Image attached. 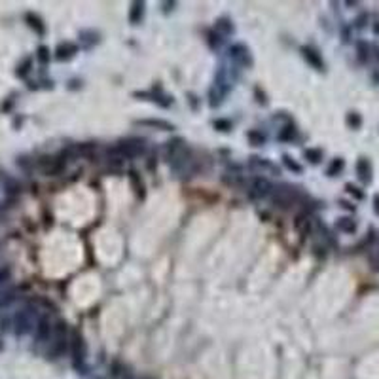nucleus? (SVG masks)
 <instances>
[{"label": "nucleus", "instance_id": "nucleus-1", "mask_svg": "<svg viewBox=\"0 0 379 379\" xmlns=\"http://www.w3.org/2000/svg\"><path fill=\"white\" fill-rule=\"evenodd\" d=\"M301 192L298 188H292V186H279V188H273V203L277 207H283V209H288L296 205L298 201H301Z\"/></svg>", "mask_w": 379, "mask_h": 379}, {"label": "nucleus", "instance_id": "nucleus-2", "mask_svg": "<svg viewBox=\"0 0 379 379\" xmlns=\"http://www.w3.org/2000/svg\"><path fill=\"white\" fill-rule=\"evenodd\" d=\"M36 324H38V321L35 319V315H32V311H30V309L19 311V313L15 315V319H14L15 334H17V336H23V334L30 332L32 328H36Z\"/></svg>", "mask_w": 379, "mask_h": 379}, {"label": "nucleus", "instance_id": "nucleus-3", "mask_svg": "<svg viewBox=\"0 0 379 379\" xmlns=\"http://www.w3.org/2000/svg\"><path fill=\"white\" fill-rule=\"evenodd\" d=\"M269 193H273V186H271V182H269L267 179L258 177V179L251 180V186H249V195H251L252 199H265Z\"/></svg>", "mask_w": 379, "mask_h": 379}, {"label": "nucleus", "instance_id": "nucleus-4", "mask_svg": "<svg viewBox=\"0 0 379 379\" xmlns=\"http://www.w3.org/2000/svg\"><path fill=\"white\" fill-rule=\"evenodd\" d=\"M116 150L122 154L123 158H135V156H141L144 152V143L143 141H136V139H131V141H122V143L116 144Z\"/></svg>", "mask_w": 379, "mask_h": 379}, {"label": "nucleus", "instance_id": "nucleus-5", "mask_svg": "<svg viewBox=\"0 0 379 379\" xmlns=\"http://www.w3.org/2000/svg\"><path fill=\"white\" fill-rule=\"evenodd\" d=\"M53 324L48 317H40L38 319V324H36V341L38 343H46L50 341L51 336H53Z\"/></svg>", "mask_w": 379, "mask_h": 379}, {"label": "nucleus", "instance_id": "nucleus-6", "mask_svg": "<svg viewBox=\"0 0 379 379\" xmlns=\"http://www.w3.org/2000/svg\"><path fill=\"white\" fill-rule=\"evenodd\" d=\"M71 349H72V357H74V362L76 364H80V362H84V358H86V343H84V339H82V336H80L78 332H74L71 337Z\"/></svg>", "mask_w": 379, "mask_h": 379}, {"label": "nucleus", "instance_id": "nucleus-7", "mask_svg": "<svg viewBox=\"0 0 379 379\" xmlns=\"http://www.w3.org/2000/svg\"><path fill=\"white\" fill-rule=\"evenodd\" d=\"M357 177L362 184H370L372 182V165L366 158H360L357 161Z\"/></svg>", "mask_w": 379, "mask_h": 379}, {"label": "nucleus", "instance_id": "nucleus-8", "mask_svg": "<svg viewBox=\"0 0 379 379\" xmlns=\"http://www.w3.org/2000/svg\"><path fill=\"white\" fill-rule=\"evenodd\" d=\"M184 150H186V144H184L182 139H173V141H169L167 146H165V154H167L169 161H171L173 158H177L179 154H182Z\"/></svg>", "mask_w": 379, "mask_h": 379}, {"label": "nucleus", "instance_id": "nucleus-9", "mask_svg": "<svg viewBox=\"0 0 379 379\" xmlns=\"http://www.w3.org/2000/svg\"><path fill=\"white\" fill-rule=\"evenodd\" d=\"M229 55H231V59H235L237 63L241 64H251V55H249V50L245 48V46H241V44H237V46H231V50H229Z\"/></svg>", "mask_w": 379, "mask_h": 379}, {"label": "nucleus", "instance_id": "nucleus-10", "mask_svg": "<svg viewBox=\"0 0 379 379\" xmlns=\"http://www.w3.org/2000/svg\"><path fill=\"white\" fill-rule=\"evenodd\" d=\"M301 53H303L305 61H307L311 66H315L317 71H322V68H324V63H322L321 55H319L313 48H301Z\"/></svg>", "mask_w": 379, "mask_h": 379}, {"label": "nucleus", "instance_id": "nucleus-11", "mask_svg": "<svg viewBox=\"0 0 379 379\" xmlns=\"http://www.w3.org/2000/svg\"><path fill=\"white\" fill-rule=\"evenodd\" d=\"M110 375H112V379H135L133 377V372L123 362H114Z\"/></svg>", "mask_w": 379, "mask_h": 379}, {"label": "nucleus", "instance_id": "nucleus-12", "mask_svg": "<svg viewBox=\"0 0 379 379\" xmlns=\"http://www.w3.org/2000/svg\"><path fill=\"white\" fill-rule=\"evenodd\" d=\"M251 165L254 169L262 173H273V175H279V169L271 163V161H265V159H260V158H252Z\"/></svg>", "mask_w": 379, "mask_h": 379}, {"label": "nucleus", "instance_id": "nucleus-13", "mask_svg": "<svg viewBox=\"0 0 379 379\" xmlns=\"http://www.w3.org/2000/svg\"><path fill=\"white\" fill-rule=\"evenodd\" d=\"M76 51H78V48H76L74 44H71V42L61 44V46L57 48V55H55V57H57L59 61H66V59H71Z\"/></svg>", "mask_w": 379, "mask_h": 379}, {"label": "nucleus", "instance_id": "nucleus-14", "mask_svg": "<svg viewBox=\"0 0 379 379\" xmlns=\"http://www.w3.org/2000/svg\"><path fill=\"white\" fill-rule=\"evenodd\" d=\"M136 125H144V127H156L161 129V131H173V125L169 122H163V120H139Z\"/></svg>", "mask_w": 379, "mask_h": 379}, {"label": "nucleus", "instance_id": "nucleus-15", "mask_svg": "<svg viewBox=\"0 0 379 379\" xmlns=\"http://www.w3.org/2000/svg\"><path fill=\"white\" fill-rule=\"evenodd\" d=\"M296 228L300 229L303 235H309V233L315 229V222L311 220L309 216H300V218L296 220Z\"/></svg>", "mask_w": 379, "mask_h": 379}, {"label": "nucleus", "instance_id": "nucleus-16", "mask_svg": "<svg viewBox=\"0 0 379 379\" xmlns=\"http://www.w3.org/2000/svg\"><path fill=\"white\" fill-rule=\"evenodd\" d=\"M336 228L339 229V231H343V233H355L357 231V222L353 220V218H339L336 224Z\"/></svg>", "mask_w": 379, "mask_h": 379}, {"label": "nucleus", "instance_id": "nucleus-17", "mask_svg": "<svg viewBox=\"0 0 379 379\" xmlns=\"http://www.w3.org/2000/svg\"><path fill=\"white\" fill-rule=\"evenodd\" d=\"M343 169H345V161L341 158H336V159H332V163L328 165L326 175H328V177H337Z\"/></svg>", "mask_w": 379, "mask_h": 379}, {"label": "nucleus", "instance_id": "nucleus-18", "mask_svg": "<svg viewBox=\"0 0 379 379\" xmlns=\"http://www.w3.org/2000/svg\"><path fill=\"white\" fill-rule=\"evenodd\" d=\"M144 4L143 2H135L133 4V8H131V14H129V21L133 23V25H136V23H141V19H143V10Z\"/></svg>", "mask_w": 379, "mask_h": 379}, {"label": "nucleus", "instance_id": "nucleus-19", "mask_svg": "<svg viewBox=\"0 0 379 379\" xmlns=\"http://www.w3.org/2000/svg\"><path fill=\"white\" fill-rule=\"evenodd\" d=\"M357 53H358V61H360V63H368L370 53H372V48H370L366 42H358L357 44Z\"/></svg>", "mask_w": 379, "mask_h": 379}, {"label": "nucleus", "instance_id": "nucleus-20", "mask_svg": "<svg viewBox=\"0 0 379 379\" xmlns=\"http://www.w3.org/2000/svg\"><path fill=\"white\" fill-rule=\"evenodd\" d=\"M215 29H216V32H220V35L228 36V35H231L233 27H231V23H229L228 19H218V21H216Z\"/></svg>", "mask_w": 379, "mask_h": 379}, {"label": "nucleus", "instance_id": "nucleus-21", "mask_svg": "<svg viewBox=\"0 0 379 379\" xmlns=\"http://www.w3.org/2000/svg\"><path fill=\"white\" fill-rule=\"evenodd\" d=\"M129 180H131V184H133V188H135V192L139 193L141 197H143V195H144V192H143L144 186H143V182H141V179L136 177V173H135V171L129 173Z\"/></svg>", "mask_w": 379, "mask_h": 379}, {"label": "nucleus", "instance_id": "nucleus-22", "mask_svg": "<svg viewBox=\"0 0 379 379\" xmlns=\"http://www.w3.org/2000/svg\"><path fill=\"white\" fill-rule=\"evenodd\" d=\"M347 125L353 129L360 127V125H362V118H360V114H357V112H349V114H347Z\"/></svg>", "mask_w": 379, "mask_h": 379}, {"label": "nucleus", "instance_id": "nucleus-23", "mask_svg": "<svg viewBox=\"0 0 379 379\" xmlns=\"http://www.w3.org/2000/svg\"><path fill=\"white\" fill-rule=\"evenodd\" d=\"M27 21H29V25L32 27V29H36V32H38V35H44V25H42V21L36 17V15L29 14V15H27Z\"/></svg>", "mask_w": 379, "mask_h": 379}, {"label": "nucleus", "instance_id": "nucleus-24", "mask_svg": "<svg viewBox=\"0 0 379 379\" xmlns=\"http://www.w3.org/2000/svg\"><path fill=\"white\" fill-rule=\"evenodd\" d=\"M224 182L226 184H241L243 182V175H239V173H226V177H224Z\"/></svg>", "mask_w": 379, "mask_h": 379}, {"label": "nucleus", "instance_id": "nucleus-25", "mask_svg": "<svg viewBox=\"0 0 379 379\" xmlns=\"http://www.w3.org/2000/svg\"><path fill=\"white\" fill-rule=\"evenodd\" d=\"M305 158L311 161V163H319L322 159V152L321 150H313V148H309V150H305Z\"/></svg>", "mask_w": 379, "mask_h": 379}, {"label": "nucleus", "instance_id": "nucleus-26", "mask_svg": "<svg viewBox=\"0 0 379 379\" xmlns=\"http://www.w3.org/2000/svg\"><path fill=\"white\" fill-rule=\"evenodd\" d=\"M247 136H249V141H251L254 146H262V144H264V141H265L264 135H262V133H258V131H251Z\"/></svg>", "mask_w": 379, "mask_h": 379}, {"label": "nucleus", "instance_id": "nucleus-27", "mask_svg": "<svg viewBox=\"0 0 379 379\" xmlns=\"http://www.w3.org/2000/svg\"><path fill=\"white\" fill-rule=\"evenodd\" d=\"M370 264H372L373 269L379 271V247H375V249L370 251Z\"/></svg>", "mask_w": 379, "mask_h": 379}, {"label": "nucleus", "instance_id": "nucleus-28", "mask_svg": "<svg viewBox=\"0 0 379 379\" xmlns=\"http://www.w3.org/2000/svg\"><path fill=\"white\" fill-rule=\"evenodd\" d=\"M294 133H296V131H294V127H292V125H288V127H285L279 133V141H292Z\"/></svg>", "mask_w": 379, "mask_h": 379}, {"label": "nucleus", "instance_id": "nucleus-29", "mask_svg": "<svg viewBox=\"0 0 379 379\" xmlns=\"http://www.w3.org/2000/svg\"><path fill=\"white\" fill-rule=\"evenodd\" d=\"M345 190H347L351 195H355L357 199H364V192H360L357 186H353V184H347V186H345Z\"/></svg>", "mask_w": 379, "mask_h": 379}, {"label": "nucleus", "instance_id": "nucleus-30", "mask_svg": "<svg viewBox=\"0 0 379 379\" xmlns=\"http://www.w3.org/2000/svg\"><path fill=\"white\" fill-rule=\"evenodd\" d=\"M283 159H285V165H286V167H288V169H290V171L301 173V167H300V165L296 163V161H292V159L288 158V156H285V158H283Z\"/></svg>", "mask_w": 379, "mask_h": 379}, {"label": "nucleus", "instance_id": "nucleus-31", "mask_svg": "<svg viewBox=\"0 0 379 379\" xmlns=\"http://www.w3.org/2000/svg\"><path fill=\"white\" fill-rule=\"evenodd\" d=\"M38 59H40V63H48V59H50V51H48V48H38Z\"/></svg>", "mask_w": 379, "mask_h": 379}, {"label": "nucleus", "instance_id": "nucleus-32", "mask_svg": "<svg viewBox=\"0 0 379 379\" xmlns=\"http://www.w3.org/2000/svg\"><path fill=\"white\" fill-rule=\"evenodd\" d=\"M215 127H218L220 131H229V129H231V123L226 122V120H218V122H215Z\"/></svg>", "mask_w": 379, "mask_h": 379}, {"label": "nucleus", "instance_id": "nucleus-33", "mask_svg": "<svg viewBox=\"0 0 379 379\" xmlns=\"http://www.w3.org/2000/svg\"><path fill=\"white\" fill-rule=\"evenodd\" d=\"M29 64H30V61L27 59V61H25V63H23L21 66H19V71H17V74H19V76H25V74H27V71H29Z\"/></svg>", "mask_w": 379, "mask_h": 379}, {"label": "nucleus", "instance_id": "nucleus-34", "mask_svg": "<svg viewBox=\"0 0 379 379\" xmlns=\"http://www.w3.org/2000/svg\"><path fill=\"white\" fill-rule=\"evenodd\" d=\"M364 21H368V15H360V17H358V19H357V27H360V29H362V27H364V25H366V23Z\"/></svg>", "mask_w": 379, "mask_h": 379}, {"label": "nucleus", "instance_id": "nucleus-35", "mask_svg": "<svg viewBox=\"0 0 379 379\" xmlns=\"http://www.w3.org/2000/svg\"><path fill=\"white\" fill-rule=\"evenodd\" d=\"M373 211L379 215V195H375V197H373Z\"/></svg>", "mask_w": 379, "mask_h": 379}, {"label": "nucleus", "instance_id": "nucleus-36", "mask_svg": "<svg viewBox=\"0 0 379 379\" xmlns=\"http://www.w3.org/2000/svg\"><path fill=\"white\" fill-rule=\"evenodd\" d=\"M372 51H373V57H375V59L379 61V46H373Z\"/></svg>", "mask_w": 379, "mask_h": 379}, {"label": "nucleus", "instance_id": "nucleus-37", "mask_svg": "<svg viewBox=\"0 0 379 379\" xmlns=\"http://www.w3.org/2000/svg\"><path fill=\"white\" fill-rule=\"evenodd\" d=\"M373 32H375V35H379V21L373 23Z\"/></svg>", "mask_w": 379, "mask_h": 379}]
</instances>
